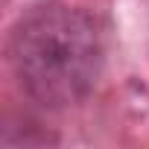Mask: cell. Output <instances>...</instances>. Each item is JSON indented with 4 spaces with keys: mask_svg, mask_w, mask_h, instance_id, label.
<instances>
[{
    "mask_svg": "<svg viewBox=\"0 0 149 149\" xmlns=\"http://www.w3.org/2000/svg\"><path fill=\"white\" fill-rule=\"evenodd\" d=\"M9 61L35 102L64 108L85 100L100 79L102 35L82 9L41 6L15 26Z\"/></svg>",
    "mask_w": 149,
    "mask_h": 149,
    "instance_id": "obj_1",
    "label": "cell"
}]
</instances>
